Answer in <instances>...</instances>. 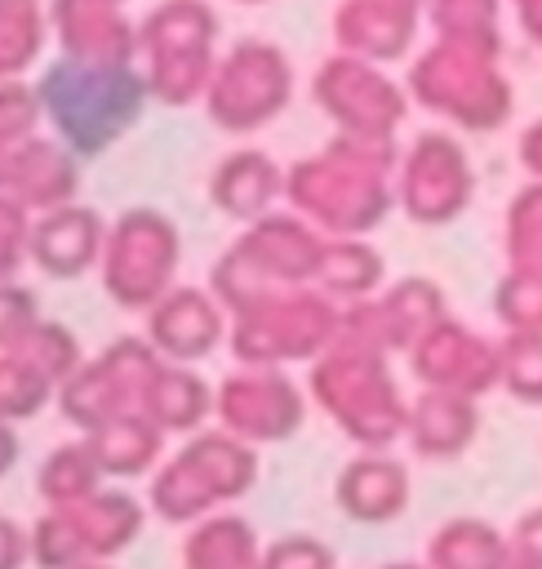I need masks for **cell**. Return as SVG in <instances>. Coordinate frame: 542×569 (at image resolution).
Listing matches in <instances>:
<instances>
[{
  "label": "cell",
  "instance_id": "6da1fadb",
  "mask_svg": "<svg viewBox=\"0 0 542 569\" xmlns=\"http://www.w3.org/2000/svg\"><path fill=\"white\" fill-rule=\"evenodd\" d=\"M36 89L49 133H58L80 160H98L129 138L151 102L138 62H84L67 53L44 62Z\"/></svg>",
  "mask_w": 542,
  "mask_h": 569
},
{
  "label": "cell",
  "instance_id": "7a4b0ae2",
  "mask_svg": "<svg viewBox=\"0 0 542 569\" xmlns=\"http://www.w3.org/2000/svg\"><path fill=\"white\" fill-rule=\"evenodd\" d=\"M320 253H324V240L302 213L271 209V213L244 222V231L213 258L209 289L222 298V307L231 316H240V311H253V307H267L284 293H293V289L315 284Z\"/></svg>",
  "mask_w": 542,
  "mask_h": 569
},
{
  "label": "cell",
  "instance_id": "3957f363",
  "mask_svg": "<svg viewBox=\"0 0 542 569\" xmlns=\"http://www.w3.org/2000/svg\"><path fill=\"white\" fill-rule=\"evenodd\" d=\"M258 485V445L227 427H200L173 445L147 476V507L164 525H195L222 507H235Z\"/></svg>",
  "mask_w": 542,
  "mask_h": 569
},
{
  "label": "cell",
  "instance_id": "277c9868",
  "mask_svg": "<svg viewBox=\"0 0 542 569\" xmlns=\"http://www.w3.org/2000/svg\"><path fill=\"white\" fill-rule=\"evenodd\" d=\"M222 18L209 0H155L138 18V71L147 80L151 102L160 107H195L218 67Z\"/></svg>",
  "mask_w": 542,
  "mask_h": 569
},
{
  "label": "cell",
  "instance_id": "5b68a950",
  "mask_svg": "<svg viewBox=\"0 0 542 569\" xmlns=\"http://www.w3.org/2000/svg\"><path fill=\"white\" fill-rule=\"evenodd\" d=\"M182 267V231L178 222L155 204H129L111 218L98 284L111 298V307L147 316L173 284Z\"/></svg>",
  "mask_w": 542,
  "mask_h": 569
},
{
  "label": "cell",
  "instance_id": "8992f818",
  "mask_svg": "<svg viewBox=\"0 0 542 569\" xmlns=\"http://www.w3.org/2000/svg\"><path fill=\"white\" fill-rule=\"evenodd\" d=\"M364 138L347 133V142L329 147L324 156L298 160L284 169V200L293 213H302L311 227L351 236L364 231L382 213V182H378V160L360 151Z\"/></svg>",
  "mask_w": 542,
  "mask_h": 569
},
{
  "label": "cell",
  "instance_id": "52a82bcc",
  "mask_svg": "<svg viewBox=\"0 0 542 569\" xmlns=\"http://www.w3.org/2000/svg\"><path fill=\"white\" fill-rule=\"evenodd\" d=\"M373 347L378 342H369L351 329H338V338L315 356L311 396L355 440L382 445L400 427V405H395V391H391Z\"/></svg>",
  "mask_w": 542,
  "mask_h": 569
},
{
  "label": "cell",
  "instance_id": "ba28073f",
  "mask_svg": "<svg viewBox=\"0 0 542 569\" xmlns=\"http://www.w3.org/2000/svg\"><path fill=\"white\" fill-rule=\"evenodd\" d=\"M293 98V62L280 44L244 36L218 53L213 80L204 89V116L218 133H258Z\"/></svg>",
  "mask_w": 542,
  "mask_h": 569
},
{
  "label": "cell",
  "instance_id": "9c48e42d",
  "mask_svg": "<svg viewBox=\"0 0 542 569\" xmlns=\"http://www.w3.org/2000/svg\"><path fill=\"white\" fill-rule=\"evenodd\" d=\"M342 329V316L333 307L329 293H320L315 284L293 289L267 307L240 311L231 316V333L227 347L235 356V365H298V360H315Z\"/></svg>",
  "mask_w": 542,
  "mask_h": 569
},
{
  "label": "cell",
  "instance_id": "30bf717a",
  "mask_svg": "<svg viewBox=\"0 0 542 569\" xmlns=\"http://www.w3.org/2000/svg\"><path fill=\"white\" fill-rule=\"evenodd\" d=\"M160 360L164 356L147 342V333H120L102 351L80 360V369L58 387L53 405L76 427V436H84V431H93L98 422H107L116 413L142 409Z\"/></svg>",
  "mask_w": 542,
  "mask_h": 569
},
{
  "label": "cell",
  "instance_id": "8fae6325",
  "mask_svg": "<svg viewBox=\"0 0 542 569\" xmlns=\"http://www.w3.org/2000/svg\"><path fill=\"white\" fill-rule=\"evenodd\" d=\"M307 396L280 365H235L213 382V422L249 445H280L302 427Z\"/></svg>",
  "mask_w": 542,
  "mask_h": 569
},
{
  "label": "cell",
  "instance_id": "7c38bea8",
  "mask_svg": "<svg viewBox=\"0 0 542 569\" xmlns=\"http://www.w3.org/2000/svg\"><path fill=\"white\" fill-rule=\"evenodd\" d=\"M147 342L178 365H200L218 347H227L231 311L209 284H173L147 316H142Z\"/></svg>",
  "mask_w": 542,
  "mask_h": 569
},
{
  "label": "cell",
  "instance_id": "4fadbf2b",
  "mask_svg": "<svg viewBox=\"0 0 542 569\" xmlns=\"http://www.w3.org/2000/svg\"><path fill=\"white\" fill-rule=\"evenodd\" d=\"M0 191L31 213L80 200V156L49 129L27 142L0 147Z\"/></svg>",
  "mask_w": 542,
  "mask_h": 569
},
{
  "label": "cell",
  "instance_id": "5bb4252c",
  "mask_svg": "<svg viewBox=\"0 0 542 569\" xmlns=\"http://www.w3.org/2000/svg\"><path fill=\"white\" fill-rule=\"evenodd\" d=\"M315 102L347 129L360 138H378L400 120V98L395 89L355 53L329 58L315 71Z\"/></svg>",
  "mask_w": 542,
  "mask_h": 569
},
{
  "label": "cell",
  "instance_id": "9a60e30c",
  "mask_svg": "<svg viewBox=\"0 0 542 569\" xmlns=\"http://www.w3.org/2000/svg\"><path fill=\"white\" fill-rule=\"evenodd\" d=\"M107 227L111 222L84 200H67L58 209L36 213V222H31V267L49 280H80V276L98 271Z\"/></svg>",
  "mask_w": 542,
  "mask_h": 569
},
{
  "label": "cell",
  "instance_id": "2e32d148",
  "mask_svg": "<svg viewBox=\"0 0 542 569\" xmlns=\"http://www.w3.org/2000/svg\"><path fill=\"white\" fill-rule=\"evenodd\" d=\"M58 53L84 62H138V18L111 0H49Z\"/></svg>",
  "mask_w": 542,
  "mask_h": 569
},
{
  "label": "cell",
  "instance_id": "e0dca14e",
  "mask_svg": "<svg viewBox=\"0 0 542 569\" xmlns=\"http://www.w3.org/2000/svg\"><path fill=\"white\" fill-rule=\"evenodd\" d=\"M275 200H284V169L258 147H235L209 169V204L240 227L271 213Z\"/></svg>",
  "mask_w": 542,
  "mask_h": 569
},
{
  "label": "cell",
  "instance_id": "ac0fdd59",
  "mask_svg": "<svg viewBox=\"0 0 542 569\" xmlns=\"http://www.w3.org/2000/svg\"><path fill=\"white\" fill-rule=\"evenodd\" d=\"M67 511H71V525H76L84 565L124 556L142 538L147 516H151V507L142 498H133L129 489H120V485H102L93 498L67 507Z\"/></svg>",
  "mask_w": 542,
  "mask_h": 569
},
{
  "label": "cell",
  "instance_id": "d6986e66",
  "mask_svg": "<svg viewBox=\"0 0 542 569\" xmlns=\"http://www.w3.org/2000/svg\"><path fill=\"white\" fill-rule=\"evenodd\" d=\"M164 431L151 413L133 409V413H116L107 422H98L93 431H84V445L93 449L98 467L107 480H142L160 467L164 458Z\"/></svg>",
  "mask_w": 542,
  "mask_h": 569
},
{
  "label": "cell",
  "instance_id": "ffe728a7",
  "mask_svg": "<svg viewBox=\"0 0 542 569\" xmlns=\"http://www.w3.org/2000/svg\"><path fill=\"white\" fill-rule=\"evenodd\" d=\"M142 413H151L164 436H191L213 422V382L200 373V365L160 360Z\"/></svg>",
  "mask_w": 542,
  "mask_h": 569
},
{
  "label": "cell",
  "instance_id": "44dd1931",
  "mask_svg": "<svg viewBox=\"0 0 542 569\" xmlns=\"http://www.w3.org/2000/svg\"><path fill=\"white\" fill-rule=\"evenodd\" d=\"M258 529L235 511L222 507L182 533V569H262Z\"/></svg>",
  "mask_w": 542,
  "mask_h": 569
},
{
  "label": "cell",
  "instance_id": "7402d4cb",
  "mask_svg": "<svg viewBox=\"0 0 542 569\" xmlns=\"http://www.w3.org/2000/svg\"><path fill=\"white\" fill-rule=\"evenodd\" d=\"M413 0H347L338 9V40L355 58H391L409 36Z\"/></svg>",
  "mask_w": 542,
  "mask_h": 569
},
{
  "label": "cell",
  "instance_id": "603a6c76",
  "mask_svg": "<svg viewBox=\"0 0 542 569\" xmlns=\"http://www.w3.org/2000/svg\"><path fill=\"white\" fill-rule=\"evenodd\" d=\"M102 485H107V476H102L93 449L84 445V436L53 445L36 467V493L44 507H76V502L93 498Z\"/></svg>",
  "mask_w": 542,
  "mask_h": 569
},
{
  "label": "cell",
  "instance_id": "cb8c5ba5",
  "mask_svg": "<svg viewBox=\"0 0 542 569\" xmlns=\"http://www.w3.org/2000/svg\"><path fill=\"white\" fill-rule=\"evenodd\" d=\"M338 507L351 520H391L404 507V471L387 458H355L338 476Z\"/></svg>",
  "mask_w": 542,
  "mask_h": 569
},
{
  "label": "cell",
  "instance_id": "d4e9b609",
  "mask_svg": "<svg viewBox=\"0 0 542 569\" xmlns=\"http://www.w3.org/2000/svg\"><path fill=\"white\" fill-rule=\"evenodd\" d=\"M49 36V0H0V80L27 76Z\"/></svg>",
  "mask_w": 542,
  "mask_h": 569
},
{
  "label": "cell",
  "instance_id": "484cf974",
  "mask_svg": "<svg viewBox=\"0 0 542 569\" xmlns=\"http://www.w3.org/2000/svg\"><path fill=\"white\" fill-rule=\"evenodd\" d=\"M409 178H404V200L418 218H440L458 196V182H453V151L449 142L440 138H422L418 151L409 156Z\"/></svg>",
  "mask_w": 542,
  "mask_h": 569
},
{
  "label": "cell",
  "instance_id": "4316f807",
  "mask_svg": "<svg viewBox=\"0 0 542 569\" xmlns=\"http://www.w3.org/2000/svg\"><path fill=\"white\" fill-rule=\"evenodd\" d=\"M58 400V382L22 351H0V418L31 422Z\"/></svg>",
  "mask_w": 542,
  "mask_h": 569
},
{
  "label": "cell",
  "instance_id": "83f0119b",
  "mask_svg": "<svg viewBox=\"0 0 542 569\" xmlns=\"http://www.w3.org/2000/svg\"><path fill=\"white\" fill-rule=\"evenodd\" d=\"M378 258L360 244V240H324L320 253V271H315V289L329 298H360L373 280H378Z\"/></svg>",
  "mask_w": 542,
  "mask_h": 569
},
{
  "label": "cell",
  "instance_id": "f1b7e54d",
  "mask_svg": "<svg viewBox=\"0 0 542 569\" xmlns=\"http://www.w3.org/2000/svg\"><path fill=\"white\" fill-rule=\"evenodd\" d=\"M13 351H22L27 360H36L58 387H62V382L80 369V360H84V347H80L76 329L62 325V320H49V316H40L36 329L22 338V347H13Z\"/></svg>",
  "mask_w": 542,
  "mask_h": 569
},
{
  "label": "cell",
  "instance_id": "f546056e",
  "mask_svg": "<svg viewBox=\"0 0 542 569\" xmlns=\"http://www.w3.org/2000/svg\"><path fill=\"white\" fill-rule=\"evenodd\" d=\"M44 107H40V89L18 76V80H0V147L27 142L36 133H44Z\"/></svg>",
  "mask_w": 542,
  "mask_h": 569
},
{
  "label": "cell",
  "instance_id": "4dcf8cb0",
  "mask_svg": "<svg viewBox=\"0 0 542 569\" xmlns=\"http://www.w3.org/2000/svg\"><path fill=\"white\" fill-rule=\"evenodd\" d=\"M31 222L36 213L0 191V280H18L31 267Z\"/></svg>",
  "mask_w": 542,
  "mask_h": 569
},
{
  "label": "cell",
  "instance_id": "1f68e13d",
  "mask_svg": "<svg viewBox=\"0 0 542 569\" xmlns=\"http://www.w3.org/2000/svg\"><path fill=\"white\" fill-rule=\"evenodd\" d=\"M40 320V298L22 280H0V351L22 347V338Z\"/></svg>",
  "mask_w": 542,
  "mask_h": 569
},
{
  "label": "cell",
  "instance_id": "d6a6232c",
  "mask_svg": "<svg viewBox=\"0 0 542 569\" xmlns=\"http://www.w3.org/2000/svg\"><path fill=\"white\" fill-rule=\"evenodd\" d=\"M262 569H333V556L320 538L289 533V538H275L262 551Z\"/></svg>",
  "mask_w": 542,
  "mask_h": 569
},
{
  "label": "cell",
  "instance_id": "836d02e7",
  "mask_svg": "<svg viewBox=\"0 0 542 569\" xmlns=\"http://www.w3.org/2000/svg\"><path fill=\"white\" fill-rule=\"evenodd\" d=\"M31 565V525L0 516V569H27Z\"/></svg>",
  "mask_w": 542,
  "mask_h": 569
},
{
  "label": "cell",
  "instance_id": "e575fe53",
  "mask_svg": "<svg viewBox=\"0 0 542 569\" xmlns=\"http://www.w3.org/2000/svg\"><path fill=\"white\" fill-rule=\"evenodd\" d=\"M13 462H18V422L0 418V480L13 471Z\"/></svg>",
  "mask_w": 542,
  "mask_h": 569
},
{
  "label": "cell",
  "instance_id": "d590c367",
  "mask_svg": "<svg viewBox=\"0 0 542 569\" xmlns=\"http://www.w3.org/2000/svg\"><path fill=\"white\" fill-rule=\"evenodd\" d=\"M76 569H116L111 560H93V565H76Z\"/></svg>",
  "mask_w": 542,
  "mask_h": 569
},
{
  "label": "cell",
  "instance_id": "8d00e7d4",
  "mask_svg": "<svg viewBox=\"0 0 542 569\" xmlns=\"http://www.w3.org/2000/svg\"><path fill=\"white\" fill-rule=\"evenodd\" d=\"M235 4H267V0H235Z\"/></svg>",
  "mask_w": 542,
  "mask_h": 569
},
{
  "label": "cell",
  "instance_id": "74e56055",
  "mask_svg": "<svg viewBox=\"0 0 542 569\" xmlns=\"http://www.w3.org/2000/svg\"><path fill=\"white\" fill-rule=\"evenodd\" d=\"M391 569H409V565H391Z\"/></svg>",
  "mask_w": 542,
  "mask_h": 569
},
{
  "label": "cell",
  "instance_id": "f35d334b",
  "mask_svg": "<svg viewBox=\"0 0 542 569\" xmlns=\"http://www.w3.org/2000/svg\"><path fill=\"white\" fill-rule=\"evenodd\" d=\"M111 4H129V0H111Z\"/></svg>",
  "mask_w": 542,
  "mask_h": 569
}]
</instances>
